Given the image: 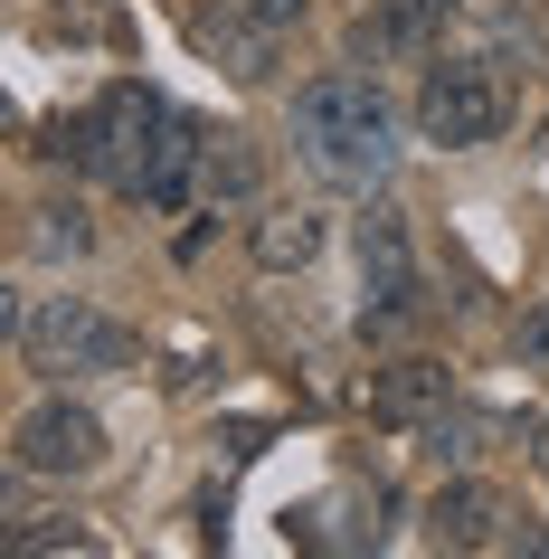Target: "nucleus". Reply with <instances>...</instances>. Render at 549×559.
<instances>
[{
  "mask_svg": "<svg viewBox=\"0 0 549 559\" xmlns=\"http://www.w3.org/2000/svg\"><path fill=\"white\" fill-rule=\"evenodd\" d=\"M294 152H303L322 180H342V190L389 180L398 171V115H389L379 76H360V67L303 76V86H294Z\"/></svg>",
  "mask_w": 549,
  "mask_h": 559,
  "instance_id": "nucleus-1",
  "label": "nucleus"
},
{
  "mask_svg": "<svg viewBox=\"0 0 549 559\" xmlns=\"http://www.w3.org/2000/svg\"><path fill=\"white\" fill-rule=\"evenodd\" d=\"M10 352L48 380H95V370H133L143 332L95 313L86 295H10Z\"/></svg>",
  "mask_w": 549,
  "mask_h": 559,
  "instance_id": "nucleus-2",
  "label": "nucleus"
},
{
  "mask_svg": "<svg viewBox=\"0 0 549 559\" xmlns=\"http://www.w3.org/2000/svg\"><path fill=\"white\" fill-rule=\"evenodd\" d=\"M502 123H512V86H502V67L435 58L427 76H417V133H427L435 152H474V143H492Z\"/></svg>",
  "mask_w": 549,
  "mask_h": 559,
  "instance_id": "nucleus-3",
  "label": "nucleus"
},
{
  "mask_svg": "<svg viewBox=\"0 0 549 559\" xmlns=\"http://www.w3.org/2000/svg\"><path fill=\"white\" fill-rule=\"evenodd\" d=\"M171 115H180V105H162L143 76L105 86V95L86 105V171L115 180L123 200H133V180H143V162H152V143H162V123H171Z\"/></svg>",
  "mask_w": 549,
  "mask_h": 559,
  "instance_id": "nucleus-4",
  "label": "nucleus"
},
{
  "mask_svg": "<svg viewBox=\"0 0 549 559\" xmlns=\"http://www.w3.org/2000/svg\"><path fill=\"white\" fill-rule=\"evenodd\" d=\"M427 313L417 295V247H407V218L398 209H370L360 218V342H389Z\"/></svg>",
  "mask_w": 549,
  "mask_h": 559,
  "instance_id": "nucleus-5",
  "label": "nucleus"
},
{
  "mask_svg": "<svg viewBox=\"0 0 549 559\" xmlns=\"http://www.w3.org/2000/svg\"><path fill=\"white\" fill-rule=\"evenodd\" d=\"M115 455L105 445V417L95 408H76V399H38V408H20L10 417V465H29V474H95Z\"/></svg>",
  "mask_w": 549,
  "mask_h": 559,
  "instance_id": "nucleus-6",
  "label": "nucleus"
},
{
  "mask_svg": "<svg viewBox=\"0 0 549 559\" xmlns=\"http://www.w3.org/2000/svg\"><path fill=\"white\" fill-rule=\"evenodd\" d=\"M502 531H512L502 484H484V474L435 484V502H427V540H435V550H502Z\"/></svg>",
  "mask_w": 549,
  "mask_h": 559,
  "instance_id": "nucleus-7",
  "label": "nucleus"
},
{
  "mask_svg": "<svg viewBox=\"0 0 549 559\" xmlns=\"http://www.w3.org/2000/svg\"><path fill=\"white\" fill-rule=\"evenodd\" d=\"M360 408H370L379 427H427L435 408H455V370L427 360V352H407V360H389V370H370Z\"/></svg>",
  "mask_w": 549,
  "mask_h": 559,
  "instance_id": "nucleus-8",
  "label": "nucleus"
},
{
  "mask_svg": "<svg viewBox=\"0 0 549 559\" xmlns=\"http://www.w3.org/2000/svg\"><path fill=\"white\" fill-rule=\"evenodd\" d=\"M200 162H208V133L190 115H171V123H162V143H152V162H143V180H133V209H152V218L190 209V200H200Z\"/></svg>",
  "mask_w": 549,
  "mask_h": 559,
  "instance_id": "nucleus-9",
  "label": "nucleus"
},
{
  "mask_svg": "<svg viewBox=\"0 0 549 559\" xmlns=\"http://www.w3.org/2000/svg\"><path fill=\"white\" fill-rule=\"evenodd\" d=\"M247 257H256L265 275H303V265L322 257V209H303V200H265L256 218H247Z\"/></svg>",
  "mask_w": 549,
  "mask_h": 559,
  "instance_id": "nucleus-10",
  "label": "nucleus"
},
{
  "mask_svg": "<svg viewBox=\"0 0 549 559\" xmlns=\"http://www.w3.org/2000/svg\"><path fill=\"white\" fill-rule=\"evenodd\" d=\"M190 29H200V48H208V58H228V76H247V86H265V76H275V48H285V38L265 29L247 0H237V10L218 0V10H200Z\"/></svg>",
  "mask_w": 549,
  "mask_h": 559,
  "instance_id": "nucleus-11",
  "label": "nucleus"
},
{
  "mask_svg": "<svg viewBox=\"0 0 549 559\" xmlns=\"http://www.w3.org/2000/svg\"><path fill=\"white\" fill-rule=\"evenodd\" d=\"M256 190H265L256 143H247V133H208V162H200V200H208V218H218V209H256Z\"/></svg>",
  "mask_w": 549,
  "mask_h": 559,
  "instance_id": "nucleus-12",
  "label": "nucleus"
},
{
  "mask_svg": "<svg viewBox=\"0 0 549 559\" xmlns=\"http://www.w3.org/2000/svg\"><path fill=\"white\" fill-rule=\"evenodd\" d=\"M20 257H38V265L95 257V218H86L76 200H38V209H20Z\"/></svg>",
  "mask_w": 549,
  "mask_h": 559,
  "instance_id": "nucleus-13",
  "label": "nucleus"
},
{
  "mask_svg": "<svg viewBox=\"0 0 549 559\" xmlns=\"http://www.w3.org/2000/svg\"><path fill=\"white\" fill-rule=\"evenodd\" d=\"M48 38H67V48H123L133 20H123V0H48Z\"/></svg>",
  "mask_w": 549,
  "mask_h": 559,
  "instance_id": "nucleus-14",
  "label": "nucleus"
},
{
  "mask_svg": "<svg viewBox=\"0 0 549 559\" xmlns=\"http://www.w3.org/2000/svg\"><path fill=\"white\" fill-rule=\"evenodd\" d=\"M0 550L10 559H48V550H105V531L58 512V522H0Z\"/></svg>",
  "mask_w": 549,
  "mask_h": 559,
  "instance_id": "nucleus-15",
  "label": "nucleus"
},
{
  "mask_svg": "<svg viewBox=\"0 0 549 559\" xmlns=\"http://www.w3.org/2000/svg\"><path fill=\"white\" fill-rule=\"evenodd\" d=\"M521 370H549V304L521 313Z\"/></svg>",
  "mask_w": 549,
  "mask_h": 559,
  "instance_id": "nucleus-16",
  "label": "nucleus"
},
{
  "mask_svg": "<svg viewBox=\"0 0 549 559\" xmlns=\"http://www.w3.org/2000/svg\"><path fill=\"white\" fill-rule=\"evenodd\" d=\"M247 10H256V20H265L275 38H285V29H303V0H247Z\"/></svg>",
  "mask_w": 549,
  "mask_h": 559,
  "instance_id": "nucleus-17",
  "label": "nucleus"
},
{
  "mask_svg": "<svg viewBox=\"0 0 549 559\" xmlns=\"http://www.w3.org/2000/svg\"><path fill=\"white\" fill-rule=\"evenodd\" d=\"M530 474H540V484H549V417H540V427H530Z\"/></svg>",
  "mask_w": 549,
  "mask_h": 559,
  "instance_id": "nucleus-18",
  "label": "nucleus"
},
{
  "mask_svg": "<svg viewBox=\"0 0 549 559\" xmlns=\"http://www.w3.org/2000/svg\"><path fill=\"white\" fill-rule=\"evenodd\" d=\"M540 180H549V133H540Z\"/></svg>",
  "mask_w": 549,
  "mask_h": 559,
  "instance_id": "nucleus-19",
  "label": "nucleus"
}]
</instances>
